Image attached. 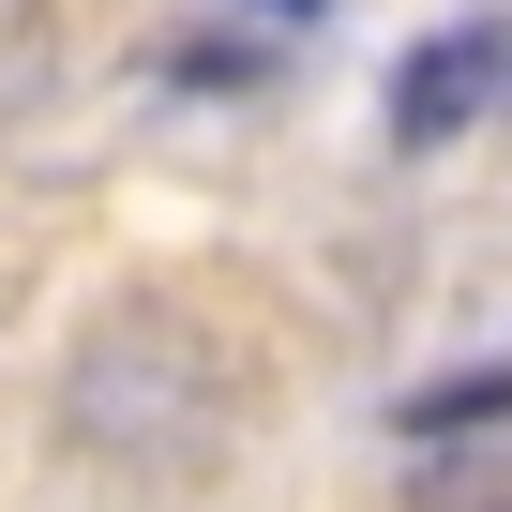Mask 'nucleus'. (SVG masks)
Here are the masks:
<instances>
[{
  "label": "nucleus",
  "mask_w": 512,
  "mask_h": 512,
  "mask_svg": "<svg viewBox=\"0 0 512 512\" xmlns=\"http://www.w3.org/2000/svg\"><path fill=\"white\" fill-rule=\"evenodd\" d=\"M497 61H512V31H437V46H407V76H392V136H407V151L467 136V121L497 106Z\"/></svg>",
  "instance_id": "2"
},
{
  "label": "nucleus",
  "mask_w": 512,
  "mask_h": 512,
  "mask_svg": "<svg viewBox=\"0 0 512 512\" xmlns=\"http://www.w3.org/2000/svg\"><path fill=\"white\" fill-rule=\"evenodd\" d=\"M61 437L121 482H181L226 452V362L181 332V317H106L61 377Z\"/></svg>",
  "instance_id": "1"
},
{
  "label": "nucleus",
  "mask_w": 512,
  "mask_h": 512,
  "mask_svg": "<svg viewBox=\"0 0 512 512\" xmlns=\"http://www.w3.org/2000/svg\"><path fill=\"white\" fill-rule=\"evenodd\" d=\"M31 61H61V31H46V16H0V106H31V91H46Z\"/></svg>",
  "instance_id": "5"
},
{
  "label": "nucleus",
  "mask_w": 512,
  "mask_h": 512,
  "mask_svg": "<svg viewBox=\"0 0 512 512\" xmlns=\"http://www.w3.org/2000/svg\"><path fill=\"white\" fill-rule=\"evenodd\" d=\"M407 512H512V437H437V452H407Z\"/></svg>",
  "instance_id": "3"
},
{
  "label": "nucleus",
  "mask_w": 512,
  "mask_h": 512,
  "mask_svg": "<svg viewBox=\"0 0 512 512\" xmlns=\"http://www.w3.org/2000/svg\"><path fill=\"white\" fill-rule=\"evenodd\" d=\"M166 76H181V91H256V76H272V61H256V46H181Z\"/></svg>",
  "instance_id": "6"
},
{
  "label": "nucleus",
  "mask_w": 512,
  "mask_h": 512,
  "mask_svg": "<svg viewBox=\"0 0 512 512\" xmlns=\"http://www.w3.org/2000/svg\"><path fill=\"white\" fill-rule=\"evenodd\" d=\"M482 422H512V362H467V377L407 392V452H437V437H482Z\"/></svg>",
  "instance_id": "4"
},
{
  "label": "nucleus",
  "mask_w": 512,
  "mask_h": 512,
  "mask_svg": "<svg viewBox=\"0 0 512 512\" xmlns=\"http://www.w3.org/2000/svg\"><path fill=\"white\" fill-rule=\"evenodd\" d=\"M256 16H332V0H256Z\"/></svg>",
  "instance_id": "7"
}]
</instances>
